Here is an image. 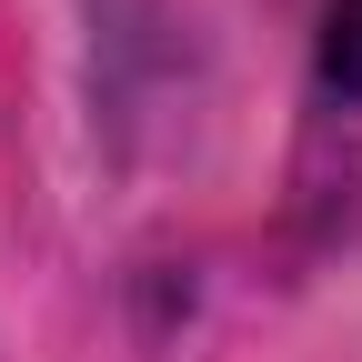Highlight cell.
I'll list each match as a JSON object with an SVG mask.
<instances>
[{
    "mask_svg": "<svg viewBox=\"0 0 362 362\" xmlns=\"http://www.w3.org/2000/svg\"><path fill=\"white\" fill-rule=\"evenodd\" d=\"M322 81L342 90V101H362V0H332V21H322Z\"/></svg>",
    "mask_w": 362,
    "mask_h": 362,
    "instance_id": "1",
    "label": "cell"
}]
</instances>
